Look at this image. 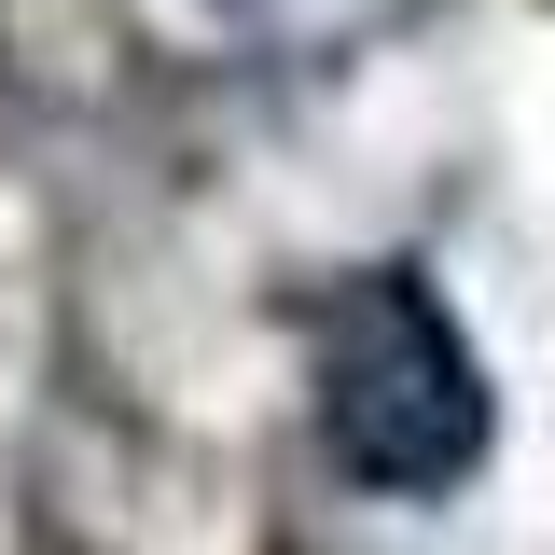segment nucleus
<instances>
[{"label": "nucleus", "mask_w": 555, "mask_h": 555, "mask_svg": "<svg viewBox=\"0 0 555 555\" xmlns=\"http://www.w3.org/2000/svg\"><path fill=\"white\" fill-rule=\"evenodd\" d=\"M306 389H320V444H334L347 486L375 500H444L473 486L486 430V361L459 334V306L430 292V264H361L320 306V347H306Z\"/></svg>", "instance_id": "f257e3e1"}]
</instances>
